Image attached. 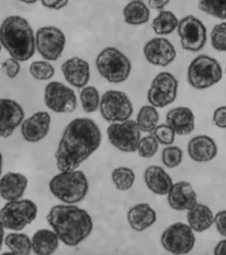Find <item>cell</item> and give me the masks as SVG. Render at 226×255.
<instances>
[{"instance_id":"obj_1","label":"cell","mask_w":226,"mask_h":255,"mask_svg":"<svg viewBox=\"0 0 226 255\" xmlns=\"http://www.w3.org/2000/svg\"><path fill=\"white\" fill-rule=\"evenodd\" d=\"M102 143L98 125L89 118H75L64 129L55 152L60 171L75 170L97 151Z\"/></svg>"},{"instance_id":"obj_2","label":"cell","mask_w":226,"mask_h":255,"mask_svg":"<svg viewBox=\"0 0 226 255\" xmlns=\"http://www.w3.org/2000/svg\"><path fill=\"white\" fill-rule=\"evenodd\" d=\"M46 220L60 242L68 247H78L89 237L94 227L89 213L73 204L53 206Z\"/></svg>"},{"instance_id":"obj_3","label":"cell","mask_w":226,"mask_h":255,"mask_svg":"<svg viewBox=\"0 0 226 255\" xmlns=\"http://www.w3.org/2000/svg\"><path fill=\"white\" fill-rule=\"evenodd\" d=\"M0 43L15 60H30L36 52V35L31 25L23 17L8 16L0 25Z\"/></svg>"},{"instance_id":"obj_4","label":"cell","mask_w":226,"mask_h":255,"mask_svg":"<svg viewBox=\"0 0 226 255\" xmlns=\"http://www.w3.org/2000/svg\"><path fill=\"white\" fill-rule=\"evenodd\" d=\"M49 190L56 199L64 204L79 203L88 193L89 183L80 170L60 171L49 183Z\"/></svg>"},{"instance_id":"obj_5","label":"cell","mask_w":226,"mask_h":255,"mask_svg":"<svg viewBox=\"0 0 226 255\" xmlns=\"http://www.w3.org/2000/svg\"><path fill=\"white\" fill-rule=\"evenodd\" d=\"M95 65L100 76L111 84L124 83L131 74V61L118 48H104L96 57Z\"/></svg>"},{"instance_id":"obj_6","label":"cell","mask_w":226,"mask_h":255,"mask_svg":"<svg viewBox=\"0 0 226 255\" xmlns=\"http://www.w3.org/2000/svg\"><path fill=\"white\" fill-rule=\"evenodd\" d=\"M223 69L218 60L211 56L201 54L191 61L187 68V81L196 90H205L219 83Z\"/></svg>"},{"instance_id":"obj_7","label":"cell","mask_w":226,"mask_h":255,"mask_svg":"<svg viewBox=\"0 0 226 255\" xmlns=\"http://www.w3.org/2000/svg\"><path fill=\"white\" fill-rule=\"evenodd\" d=\"M37 212L36 204L30 199L7 201L0 210V222L5 229L22 231L36 220Z\"/></svg>"},{"instance_id":"obj_8","label":"cell","mask_w":226,"mask_h":255,"mask_svg":"<svg viewBox=\"0 0 226 255\" xmlns=\"http://www.w3.org/2000/svg\"><path fill=\"white\" fill-rule=\"evenodd\" d=\"M100 113L109 123H121L131 118L134 107L129 97L123 92L110 90L103 93L100 102Z\"/></svg>"},{"instance_id":"obj_9","label":"cell","mask_w":226,"mask_h":255,"mask_svg":"<svg viewBox=\"0 0 226 255\" xmlns=\"http://www.w3.org/2000/svg\"><path fill=\"white\" fill-rule=\"evenodd\" d=\"M141 132L138 124L134 120L112 123L107 128L108 140L119 151L131 153L137 151Z\"/></svg>"},{"instance_id":"obj_10","label":"cell","mask_w":226,"mask_h":255,"mask_svg":"<svg viewBox=\"0 0 226 255\" xmlns=\"http://www.w3.org/2000/svg\"><path fill=\"white\" fill-rule=\"evenodd\" d=\"M161 244L164 250L172 255H187L195 247L194 231L186 223H173L163 231Z\"/></svg>"},{"instance_id":"obj_11","label":"cell","mask_w":226,"mask_h":255,"mask_svg":"<svg viewBox=\"0 0 226 255\" xmlns=\"http://www.w3.org/2000/svg\"><path fill=\"white\" fill-rule=\"evenodd\" d=\"M179 82L169 72L159 73L151 82L148 101L155 108H163L174 102L178 96Z\"/></svg>"},{"instance_id":"obj_12","label":"cell","mask_w":226,"mask_h":255,"mask_svg":"<svg viewBox=\"0 0 226 255\" xmlns=\"http://www.w3.org/2000/svg\"><path fill=\"white\" fill-rule=\"evenodd\" d=\"M66 43L67 38L64 32L54 26L41 27L36 31V50L48 61H56L60 59Z\"/></svg>"},{"instance_id":"obj_13","label":"cell","mask_w":226,"mask_h":255,"mask_svg":"<svg viewBox=\"0 0 226 255\" xmlns=\"http://www.w3.org/2000/svg\"><path fill=\"white\" fill-rule=\"evenodd\" d=\"M44 104L58 114H70L77 108L75 91L60 82H51L44 89Z\"/></svg>"},{"instance_id":"obj_14","label":"cell","mask_w":226,"mask_h":255,"mask_svg":"<svg viewBox=\"0 0 226 255\" xmlns=\"http://www.w3.org/2000/svg\"><path fill=\"white\" fill-rule=\"evenodd\" d=\"M178 34L181 47L187 52H197L206 44L207 28L202 20L187 15L179 20Z\"/></svg>"},{"instance_id":"obj_15","label":"cell","mask_w":226,"mask_h":255,"mask_svg":"<svg viewBox=\"0 0 226 255\" xmlns=\"http://www.w3.org/2000/svg\"><path fill=\"white\" fill-rule=\"evenodd\" d=\"M143 54L149 63L157 67H167L174 61L177 52L170 40L154 37L143 47Z\"/></svg>"},{"instance_id":"obj_16","label":"cell","mask_w":226,"mask_h":255,"mask_svg":"<svg viewBox=\"0 0 226 255\" xmlns=\"http://www.w3.org/2000/svg\"><path fill=\"white\" fill-rule=\"evenodd\" d=\"M25 111L20 104L11 99H0V136L7 138L21 125Z\"/></svg>"},{"instance_id":"obj_17","label":"cell","mask_w":226,"mask_h":255,"mask_svg":"<svg viewBox=\"0 0 226 255\" xmlns=\"http://www.w3.org/2000/svg\"><path fill=\"white\" fill-rule=\"evenodd\" d=\"M52 117L48 112H36L24 120L20 132L24 139L28 143H37L44 139L51 128Z\"/></svg>"},{"instance_id":"obj_18","label":"cell","mask_w":226,"mask_h":255,"mask_svg":"<svg viewBox=\"0 0 226 255\" xmlns=\"http://www.w3.org/2000/svg\"><path fill=\"white\" fill-rule=\"evenodd\" d=\"M61 71L68 84L81 89L87 85L90 78V66L87 60L79 57H73L61 66Z\"/></svg>"},{"instance_id":"obj_19","label":"cell","mask_w":226,"mask_h":255,"mask_svg":"<svg viewBox=\"0 0 226 255\" xmlns=\"http://www.w3.org/2000/svg\"><path fill=\"white\" fill-rule=\"evenodd\" d=\"M167 195L169 206L176 211H187L197 203V194L195 189L186 181L173 183Z\"/></svg>"},{"instance_id":"obj_20","label":"cell","mask_w":226,"mask_h":255,"mask_svg":"<svg viewBox=\"0 0 226 255\" xmlns=\"http://www.w3.org/2000/svg\"><path fill=\"white\" fill-rule=\"evenodd\" d=\"M26 175L16 172H8L0 179V197L6 201L20 199L28 187Z\"/></svg>"},{"instance_id":"obj_21","label":"cell","mask_w":226,"mask_h":255,"mask_svg":"<svg viewBox=\"0 0 226 255\" xmlns=\"http://www.w3.org/2000/svg\"><path fill=\"white\" fill-rule=\"evenodd\" d=\"M188 155L196 162H209L218 154V145L209 135H197L189 141Z\"/></svg>"},{"instance_id":"obj_22","label":"cell","mask_w":226,"mask_h":255,"mask_svg":"<svg viewBox=\"0 0 226 255\" xmlns=\"http://www.w3.org/2000/svg\"><path fill=\"white\" fill-rule=\"evenodd\" d=\"M195 116L189 108L178 107L167 113L166 124L176 135H186L195 130Z\"/></svg>"},{"instance_id":"obj_23","label":"cell","mask_w":226,"mask_h":255,"mask_svg":"<svg viewBox=\"0 0 226 255\" xmlns=\"http://www.w3.org/2000/svg\"><path fill=\"white\" fill-rule=\"evenodd\" d=\"M156 213L148 203H139L129 209L127 222L137 232L146 231L156 222Z\"/></svg>"},{"instance_id":"obj_24","label":"cell","mask_w":226,"mask_h":255,"mask_svg":"<svg viewBox=\"0 0 226 255\" xmlns=\"http://www.w3.org/2000/svg\"><path fill=\"white\" fill-rule=\"evenodd\" d=\"M144 181L147 187L157 195H167L173 185L171 176L163 167L154 165L146 168Z\"/></svg>"},{"instance_id":"obj_25","label":"cell","mask_w":226,"mask_h":255,"mask_svg":"<svg viewBox=\"0 0 226 255\" xmlns=\"http://www.w3.org/2000/svg\"><path fill=\"white\" fill-rule=\"evenodd\" d=\"M187 218L188 225L195 232H203L214 224L212 210L206 205L198 202L187 210Z\"/></svg>"},{"instance_id":"obj_26","label":"cell","mask_w":226,"mask_h":255,"mask_svg":"<svg viewBox=\"0 0 226 255\" xmlns=\"http://www.w3.org/2000/svg\"><path fill=\"white\" fill-rule=\"evenodd\" d=\"M31 240L32 251L36 255H52L60 247V238L53 230H38L34 233Z\"/></svg>"},{"instance_id":"obj_27","label":"cell","mask_w":226,"mask_h":255,"mask_svg":"<svg viewBox=\"0 0 226 255\" xmlns=\"http://www.w3.org/2000/svg\"><path fill=\"white\" fill-rule=\"evenodd\" d=\"M126 23L140 26L147 23L151 18V10L143 1H130L123 9Z\"/></svg>"},{"instance_id":"obj_28","label":"cell","mask_w":226,"mask_h":255,"mask_svg":"<svg viewBox=\"0 0 226 255\" xmlns=\"http://www.w3.org/2000/svg\"><path fill=\"white\" fill-rule=\"evenodd\" d=\"M179 23V19L175 15L174 12L162 10L159 12L158 15L152 20L151 27L156 35L166 36L173 33L178 28Z\"/></svg>"},{"instance_id":"obj_29","label":"cell","mask_w":226,"mask_h":255,"mask_svg":"<svg viewBox=\"0 0 226 255\" xmlns=\"http://www.w3.org/2000/svg\"><path fill=\"white\" fill-rule=\"evenodd\" d=\"M4 245L14 255H28L32 252V240L28 235L12 232L4 238Z\"/></svg>"},{"instance_id":"obj_30","label":"cell","mask_w":226,"mask_h":255,"mask_svg":"<svg viewBox=\"0 0 226 255\" xmlns=\"http://www.w3.org/2000/svg\"><path fill=\"white\" fill-rule=\"evenodd\" d=\"M159 122V114L156 108L151 105L143 106L137 115L136 123L141 131L144 133H152L157 127Z\"/></svg>"},{"instance_id":"obj_31","label":"cell","mask_w":226,"mask_h":255,"mask_svg":"<svg viewBox=\"0 0 226 255\" xmlns=\"http://www.w3.org/2000/svg\"><path fill=\"white\" fill-rule=\"evenodd\" d=\"M111 180L119 191H128L133 187L135 183V172L130 167H117L111 173Z\"/></svg>"},{"instance_id":"obj_32","label":"cell","mask_w":226,"mask_h":255,"mask_svg":"<svg viewBox=\"0 0 226 255\" xmlns=\"http://www.w3.org/2000/svg\"><path fill=\"white\" fill-rule=\"evenodd\" d=\"M80 104L83 111L87 114L95 113L100 107V94L98 90L94 86H85L82 88L80 94Z\"/></svg>"},{"instance_id":"obj_33","label":"cell","mask_w":226,"mask_h":255,"mask_svg":"<svg viewBox=\"0 0 226 255\" xmlns=\"http://www.w3.org/2000/svg\"><path fill=\"white\" fill-rule=\"evenodd\" d=\"M198 7L209 15L226 20V0H199Z\"/></svg>"},{"instance_id":"obj_34","label":"cell","mask_w":226,"mask_h":255,"mask_svg":"<svg viewBox=\"0 0 226 255\" xmlns=\"http://www.w3.org/2000/svg\"><path fill=\"white\" fill-rule=\"evenodd\" d=\"M29 73L38 81H47L55 75V68L48 60H36L30 64Z\"/></svg>"},{"instance_id":"obj_35","label":"cell","mask_w":226,"mask_h":255,"mask_svg":"<svg viewBox=\"0 0 226 255\" xmlns=\"http://www.w3.org/2000/svg\"><path fill=\"white\" fill-rule=\"evenodd\" d=\"M211 46L219 52H226V21L216 24L211 33Z\"/></svg>"},{"instance_id":"obj_36","label":"cell","mask_w":226,"mask_h":255,"mask_svg":"<svg viewBox=\"0 0 226 255\" xmlns=\"http://www.w3.org/2000/svg\"><path fill=\"white\" fill-rule=\"evenodd\" d=\"M183 151L180 148L173 145H168L162 151V160L165 167L174 168L182 162Z\"/></svg>"},{"instance_id":"obj_37","label":"cell","mask_w":226,"mask_h":255,"mask_svg":"<svg viewBox=\"0 0 226 255\" xmlns=\"http://www.w3.org/2000/svg\"><path fill=\"white\" fill-rule=\"evenodd\" d=\"M159 143L153 135H146L140 140L137 151L144 159H150L158 151Z\"/></svg>"},{"instance_id":"obj_38","label":"cell","mask_w":226,"mask_h":255,"mask_svg":"<svg viewBox=\"0 0 226 255\" xmlns=\"http://www.w3.org/2000/svg\"><path fill=\"white\" fill-rule=\"evenodd\" d=\"M152 135L155 136L159 143L163 145H171L174 143L176 133L169 125L162 124L159 126L157 125L155 130L152 132Z\"/></svg>"},{"instance_id":"obj_39","label":"cell","mask_w":226,"mask_h":255,"mask_svg":"<svg viewBox=\"0 0 226 255\" xmlns=\"http://www.w3.org/2000/svg\"><path fill=\"white\" fill-rule=\"evenodd\" d=\"M2 68L4 70L5 75L13 79L15 78L16 76L19 75L20 71V61L13 59V58H9L4 60V62L2 63Z\"/></svg>"},{"instance_id":"obj_40","label":"cell","mask_w":226,"mask_h":255,"mask_svg":"<svg viewBox=\"0 0 226 255\" xmlns=\"http://www.w3.org/2000/svg\"><path fill=\"white\" fill-rule=\"evenodd\" d=\"M212 122L215 126L220 128H226V107L222 106L217 108L213 114Z\"/></svg>"},{"instance_id":"obj_41","label":"cell","mask_w":226,"mask_h":255,"mask_svg":"<svg viewBox=\"0 0 226 255\" xmlns=\"http://www.w3.org/2000/svg\"><path fill=\"white\" fill-rule=\"evenodd\" d=\"M214 223L219 234L226 238V210L219 211L215 215Z\"/></svg>"},{"instance_id":"obj_42","label":"cell","mask_w":226,"mask_h":255,"mask_svg":"<svg viewBox=\"0 0 226 255\" xmlns=\"http://www.w3.org/2000/svg\"><path fill=\"white\" fill-rule=\"evenodd\" d=\"M44 7L52 10H60L68 4L69 0H41Z\"/></svg>"},{"instance_id":"obj_43","label":"cell","mask_w":226,"mask_h":255,"mask_svg":"<svg viewBox=\"0 0 226 255\" xmlns=\"http://www.w3.org/2000/svg\"><path fill=\"white\" fill-rule=\"evenodd\" d=\"M171 0H149V7L157 11H162Z\"/></svg>"},{"instance_id":"obj_44","label":"cell","mask_w":226,"mask_h":255,"mask_svg":"<svg viewBox=\"0 0 226 255\" xmlns=\"http://www.w3.org/2000/svg\"><path fill=\"white\" fill-rule=\"evenodd\" d=\"M214 255H226V239H223L221 241H219V243L216 246L214 249Z\"/></svg>"},{"instance_id":"obj_45","label":"cell","mask_w":226,"mask_h":255,"mask_svg":"<svg viewBox=\"0 0 226 255\" xmlns=\"http://www.w3.org/2000/svg\"><path fill=\"white\" fill-rule=\"evenodd\" d=\"M4 225L0 222V250L4 243Z\"/></svg>"},{"instance_id":"obj_46","label":"cell","mask_w":226,"mask_h":255,"mask_svg":"<svg viewBox=\"0 0 226 255\" xmlns=\"http://www.w3.org/2000/svg\"><path fill=\"white\" fill-rule=\"evenodd\" d=\"M19 1L21 2V3H24V4H32L38 2L39 0H19Z\"/></svg>"},{"instance_id":"obj_47","label":"cell","mask_w":226,"mask_h":255,"mask_svg":"<svg viewBox=\"0 0 226 255\" xmlns=\"http://www.w3.org/2000/svg\"><path fill=\"white\" fill-rule=\"evenodd\" d=\"M2 168H3V156L0 152V175L2 174Z\"/></svg>"},{"instance_id":"obj_48","label":"cell","mask_w":226,"mask_h":255,"mask_svg":"<svg viewBox=\"0 0 226 255\" xmlns=\"http://www.w3.org/2000/svg\"><path fill=\"white\" fill-rule=\"evenodd\" d=\"M1 49H2V44L0 43V52H1Z\"/></svg>"},{"instance_id":"obj_49","label":"cell","mask_w":226,"mask_h":255,"mask_svg":"<svg viewBox=\"0 0 226 255\" xmlns=\"http://www.w3.org/2000/svg\"><path fill=\"white\" fill-rule=\"evenodd\" d=\"M131 1H143V0H131Z\"/></svg>"},{"instance_id":"obj_50","label":"cell","mask_w":226,"mask_h":255,"mask_svg":"<svg viewBox=\"0 0 226 255\" xmlns=\"http://www.w3.org/2000/svg\"></svg>"},{"instance_id":"obj_51","label":"cell","mask_w":226,"mask_h":255,"mask_svg":"<svg viewBox=\"0 0 226 255\" xmlns=\"http://www.w3.org/2000/svg\"><path fill=\"white\" fill-rule=\"evenodd\" d=\"M0 138H1V136H0Z\"/></svg>"}]
</instances>
